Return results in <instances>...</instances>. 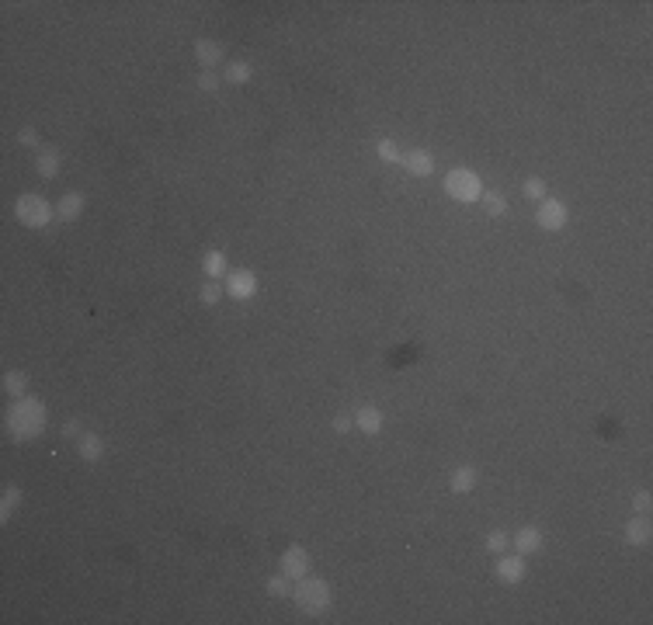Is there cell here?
<instances>
[{"instance_id":"obj_1","label":"cell","mask_w":653,"mask_h":625,"mask_svg":"<svg viewBox=\"0 0 653 625\" xmlns=\"http://www.w3.org/2000/svg\"><path fill=\"white\" fill-rule=\"evenodd\" d=\"M46 424H49L46 403L35 400V396H21V400H14L11 410H8V431H11V438H18V441L39 438V434L46 431Z\"/></svg>"},{"instance_id":"obj_2","label":"cell","mask_w":653,"mask_h":625,"mask_svg":"<svg viewBox=\"0 0 653 625\" xmlns=\"http://www.w3.org/2000/svg\"><path fill=\"white\" fill-rule=\"evenodd\" d=\"M292 597H296L299 611H303V615H310V618H313V615H323V611L330 608V601H334L330 584H327V580H320V577H303V580H296Z\"/></svg>"},{"instance_id":"obj_3","label":"cell","mask_w":653,"mask_h":625,"mask_svg":"<svg viewBox=\"0 0 653 625\" xmlns=\"http://www.w3.org/2000/svg\"><path fill=\"white\" fill-rule=\"evenodd\" d=\"M445 192H448V198H455V202H476L480 195H483V185H480V174L476 170H470V167H455V170H448L445 174Z\"/></svg>"},{"instance_id":"obj_4","label":"cell","mask_w":653,"mask_h":625,"mask_svg":"<svg viewBox=\"0 0 653 625\" xmlns=\"http://www.w3.org/2000/svg\"><path fill=\"white\" fill-rule=\"evenodd\" d=\"M14 216L28 229H46L56 216V205H49V198H42V195H21L14 202Z\"/></svg>"},{"instance_id":"obj_5","label":"cell","mask_w":653,"mask_h":625,"mask_svg":"<svg viewBox=\"0 0 653 625\" xmlns=\"http://www.w3.org/2000/svg\"><path fill=\"white\" fill-rule=\"evenodd\" d=\"M567 219H570V212H567V205L559 202V198H542V202H539L535 223H539L542 229L556 233V229H563V226H567Z\"/></svg>"},{"instance_id":"obj_6","label":"cell","mask_w":653,"mask_h":625,"mask_svg":"<svg viewBox=\"0 0 653 625\" xmlns=\"http://www.w3.org/2000/svg\"><path fill=\"white\" fill-rule=\"evenodd\" d=\"M226 292L233 299H254L257 296V275L247 271V267H237V271L226 275Z\"/></svg>"},{"instance_id":"obj_7","label":"cell","mask_w":653,"mask_h":625,"mask_svg":"<svg viewBox=\"0 0 653 625\" xmlns=\"http://www.w3.org/2000/svg\"><path fill=\"white\" fill-rule=\"evenodd\" d=\"M278 563H282V573H285L289 580H303V577L310 573V553H306L303 546H289Z\"/></svg>"},{"instance_id":"obj_8","label":"cell","mask_w":653,"mask_h":625,"mask_svg":"<svg viewBox=\"0 0 653 625\" xmlns=\"http://www.w3.org/2000/svg\"><path fill=\"white\" fill-rule=\"evenodd\" d=\"M400 163H403L407 174H414V177H431V174H434V156H431L428 150H410V153H403Z\"/></svg>"},{"instance_id":"obj_9","label":"cell","mask_w":653,"mask_h":625,"mask_svg":"<svg viewBox=\"0 0 653 625\" xmlns=\"http://www.w3.org/2000/svg\"><path fill=\"white\" fill-rule=\"evenodd\" d=\"M525 573H528V566L521 556H501L497 560V580L501 584H521Z\"/></svg>"},{"instance_id":"obj_10","label":"cell","mask_w":653,"mask_h":625,"mask_svg":"<svg viewBox=\"0 0 653 625\" xmlns=\"http://www.w3.org/2000/svg\"><path fill=\"white\" fill-rule=\"evenodd\" d=\"M195 59L202 63V70H216V63L226 59V49L219 42H212V39H199L195 42Z\"/></svg>"},{"instance_id":"obj_11","label":"cell","mask_w":653,"mask_h":625,"mask_svg":"<svg viewBox=\"0 0 653 625\" xmlns=\"http://www.w3.org/2000/svg\"><path fill=\"white\" fill-rule=\"evenodd\" d=\"M354 427H358L361 434H379V431H383V410H379V407H361V410L354 413Z\"/></svg>"},{"instance_id":"obj_12","label":"cell","mask_w":653,"mask_h":625,"mask_svg":"<svg viewBox=\"0 0 653 625\" xmlns=\"http://www.w3.org/2000/svg\"><path fill=\"white\" fill-rule=\"evenodd\" d=\"M80 212H83V195H80V192H66V195L56 202V219H63V223H73Z\"/></svg>"},{"instance_id":"obj_13","label":"cell","mask_w":653,"mask_h":625,"mask_svg":"<svg viewBox=\"0 0 653 625\" xmlns=\"http://www.w3.org/2000/svg\"><path fill=\"white\" fill-rule=\"evenodd\" d=\"M514 546H518V556H532V553H539L542 549V531L539 528H521L518 535H514Z\"/></svg>"},{"instance_id":"obj_14","label":"cell","mask_w":653,"mask_h":625,"mask_svg":"<svg viewBox=\"0 0 653 625\" xmlns=\"http://www.w3.org/2000/svg\"><path fill=\"white\" fill-rule=\"evenodd\" d=\"M77 452H80L83 462H98V459L105 455V441H101V434H80Z\"/></svg>"},{"instance_id":"obj_15","label":"cell","mask_w":653,"mask_h":625,"mask_svg":"<svg viewBox=\"0 0 653 625\" xmlns=\"http://www.w3.org/2000/svg\"><path fill=\"white\" fill-rule=\"evenodd\" d=\"M448 486H452V493H470V490L476 486V469H473V466H459V469L452 473Z\"/></svg>"},{"instance_id":"obj_16","label":"cell","mask_w":653,"mask_h":625,"mask_svg":"<svg viewBox=\"0 0 653 625\" xmlns=\"http://www.w3.org/2000/svg\"><path fill=\"white\" fill-rule=\"evenodd\" d=\"M625 542L629 546H646L650 542V521L646 518H632L625 524Z\"/></svg>"},{"instance_id":"obj_17","label":"cell","mask_w":653,"mask_h":625,"mask_svg":"<svg viewBox=\"0 0 653 625\" xmlns=\"http://www.w3.org/2000/svg\"><path fill=\"white\" fill-rule=\"evenodd\" d=\"M202 267H205V275H209V278H216V282L230 275V271H226V254H223V250H209V254H205V260H202Z\"/></svg>"},{"instance_id":"obj_18","label":"cell","mask_w":653,"mask_h":625,"mask_svg":"<svg viewBox=\"0 0 653 625\" xmlns=\"http://www.w3.org/2000/svg\"><path fill=\"white\" fill-rule=\"evenodd\" d=\"M35 167H39V177L52 181V177L59 174V153H56V150H42L39 160H35Z\"/></svg>"},{"instance_id":"obj_19","label":"cell","mask_w":653,"mask_h":625,"mask_svg":"<svg viewBox=\"0 0 653 625\" xmlns=\"http://www.w3.org/2000/svg\"><path fill=\"white\" fill-rule=\"evenodd\" d=\"M25 389H28V379H25L21 372H8V376H4V393H8V396L21 400V396H25Z\"/></svg>"},{"instance_id":"obj_20","label":"cell","mask_w":653,"mask_h":625,"mask_svg":"<svg viewBox=\"0 0 653 625\" xmlns=\"http://www.w3.org/2000/svg\"><path fill=\"white\" fill-rule=\"evenodd\" d=\"M250 76H254V66H250V63H243V59L226 66V80H230V83H247Z\"/></svg>"},{"instance_id":"obj_21","label":"cell","mask_w":653,"mask_h":625,"mask_svg":"<svg viewBox=\"0 0 653 625\" xmlns=\"http://www.w3.org/2000/svg\"><path fill=\"white\" fill-rule=\"evenodd\" d=\"M521 192H525V198H532V202H542V198H549V188H545V181H542V177H528V181L521 185Z\"/></svg>"},{"instance_id":"obj_22","label":"cell","mask_w":653,"mask_h":625,"mask_svg":"<svg viewBox=\"0 0 653 625\" xmlns=\"http://www.w3.org/2000/svg\"><path fill=\"white\" fill-rule=\"evenodd\" d=\"M18 504H21V490H18V486H8V490H4V504H0V518L11 521V514L18 511Z\"/></svg>"},{"instance_id":"obj_23","label":"cell","mask_w":653,"mask_h":625,"mask_svg":"<svg viewBox=\"0 0 653 625\" xmlns=\"http://www.w3.org/2000/svg\"><path fill=\"white\" fill-rule=\"evenodd\" d=\"M264 587H268V594H271V597H289V594H292V591H289V577H285V573L268 577V584H264Z\"/></svg>"},{"instance_id":"obj_24","label":"cell","mask_w":653,"mask_h":625,"mask_svg":"<svg viewBox=\"0 0 653 625\" xmlns=\"http://www.w3.org/2000/svg\"><path fill=\"white\" fill-rule=\"evenodd\" d=\"M223 292H226V285H219L216 278H209V282L202 285V303H205V306H216V303L223 299Z\"/></svg>"},{"instance_id":"obj_25","label":"cell","mask_w":653,"mask_h":625,"mask_svg":"<svg viewBox=\"0 0 653 625\" xmlns=\"http://www.w3.org/2000/svg\"><path fill=\"white\" fill-rule=\"evenodd\" d=\"M483 209H487L490 216H504V212H508V198H504L501 192H490L487 202H483Z\"/></svg>"},{"instance_id":"obj_26","label":"cell","mask_w":653,"mask_h":625,"mask_svg":"<svg viewBox=\"0 0 653 625\" xmlns=\"http://www.w3.org/2000/svg\"><path fill=\"white\" fill-rule=\"evenodd\" d=\"M379 156H383L386 163H400V160H403V153H400L396 143H390V139H379Z\"/></svg>"},{"instance_id":"obj_27","label":"cell","mask_w":653,"mask_h":625,"mask_svg":"<svg viewBox=\"0 0 653 625\" xmlns=\"http://www.w3.org/2000/svg\"><path fill=\"white\" fill-rule=\"evenodd\" d=\"M199 91H205V94L219 91V76H216L212 70H202V76H199Z\"/></svg>"},{"instance_id":"obj_28","label":"cell","mask_w":653,"mask_h":625,"mask_svg":"<svg viewBox=\"0 0 653 625\" xmlns=\"http://www.w3.org/2000/svg\"><path fill=\"white\" fill-rule=\"evenodd\" d=\"M487 549L501 556V553L508 549V535H504V531H490V535H487Z\"/></svg>"},{"instance_id":"obj_29","label":"cell","mask_w":653,"mask_h":625,"mask_svg":"<svg viewBox=\"0 0 653 625\" xmlns=\"http://www.w3.org/2000/svg\"><path fill=\"white\" fill-rule=\"evenodd\" d=\"M35 143H39L35 129H18V146H35Z\"/></svg>"},{"instance_id":"obj_30","label":"cell","mask_w":653,"mask_h":625,"mask_svg":"<svg viewBox=\"0 0 653 625\" xmlns=\"http://www.w3.org/2000/svg\"><path fill=\"white\" fill-rule=\"evenodd\" d=\"M351 427H354V420H351L348 413H337V417H334V431H341V434H348Z\"/></svg>"},{"instance_id":"obj_31","label":"cell","mask_w":653,"mask_h":625,"mask_svg":"<svg viewBox=\"0 0 653 625\" xmlns=\"http://www.w3.org/2000/svg\"><path fill=\"white\" fill-rule=\"evenodd\" d=\"M632 504H636L639 514H646V511H650V490H639V493L632 497Z\"/></svg>"},{"instance_id":"obj_32","label":"cell","mask_w":653,"mask_h":625,"mask_svg":"<svg viewBox=\"0 0 653 625\" xmlns=\"http://www.w3.org/2000/svg\"><path fill=\"white\" fill-rule=\"evenodd\" d=\"M80 434V420H66L63 424V438H77Z\"/></svg>"}]
</instances>
